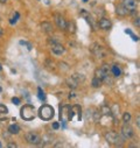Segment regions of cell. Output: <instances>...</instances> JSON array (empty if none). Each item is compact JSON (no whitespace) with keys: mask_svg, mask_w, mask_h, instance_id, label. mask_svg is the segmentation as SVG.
Masks as SVG:
<instances>
[{"mask_svg":"<svg viewBox=\"0 0 140 148\" xmlns=\"http://www.w3.org/2000/svg\"><path fill=\"white\" fill-rule=\"evenodd\" d=\"M41 28L44 33H51L52 32V25L50 22H47V21L41 24Z\"/></svg>","mask_w":140,"mask_h":148,"instance_id":"17","label":"cell"},{"mask_svg":"<svg viewBox=\"0 0 140 148\" xmlns=\"http://www.w3.org/2000/svg\"><path fill=\"white\" fill-rule=\"evenodd\" d=\"M55 22H56V25H57V27H59V28H61V29H65L67 21L64 20V17H63L62 15H59V14H56V15H55Z\"/></svg>","mask_w":140,"mask_h":148,"instance_id":"13","label":"cell"},{"mask_svg":"<svg viewBox=\"0 0 140 148\" xmlns=\"http://www.w3.org/2000/svg\"><path fill=\"white\" fill-rule=\"evenodd\" d=\"M134 25H135L137 27H139V25H140V24H139V16H137V19L134 20Z\"/></svg>","mask_w":140,"mask_h":148,"instance_id":"29","label":"cell"},{"mask_svg":"<svg viewBox=\"0 0 140 148\" xmlns=\"http://www.w3.org/2000/svg\"><path fill=\"white\" fill-rule=\"evenodd\" d=\"M65 29H67V30H68L69 33H75V32H76V26H75V22H74V21L67 22Z\"/></svg>","mask_w":140,"mask_h":148,"instance_id":"19","label":"cell"},{"mask_svg":"<svg viewBox=\"0 0 140 148\" xmlns=\"http://www.w3.org/2000/svg\"><path fill=\"white\" fill-rule=\"evenodd\" d=\"M20 44H21V46H25L28 50H32V48H33V46H32L29 42H26V41H20Z\"/></svg>","mask_w":140,"mask_h":148,"instance_id":"24","label":"cell"},{"mask_svg":"<svg viewBox=\"0 0 140 148\" xmlns=\"http://www.w3.org/2000/svg\"><path fill=\"white\" fill-rule=\"evenodd\" d=\"M1 35H3V28L0 27V38H1Z\"/></svg>","mask_w":140,"mask_h":148,"instance_id":"33","label":"cell"},{"mask_svg":"<svg viewBox=\"0 0 140 148\" xmlns=\"http://www.w3.org/2000/svg\"><path fill=\"white\" fill-rule=\"evenodd\" d=\"M51 51H52V54H55V55H57V56H61V55L64 52V47L61 44V43H59V42H55V43H52L51 44Z\"/></svg>","mask_w":140,"mask_h":148,"instance_id":"10","label":"cell"},{"mask_svg":"<svg viewBox=\"0 0 140 148\" xmlns=\"http://www.w3.org/2000/svg\"><path fill=\"white\" fill-rule=\"evenodd\" d=\"M25 138H26V141L30 145H40L41 143V137L35 132H28L25 135Z\"/></svg>","mask_w":140,"mask_h":148,"instance_id":"5","label":"cell"},{"mask_svg":"<svg viewBox=\"0 0 140 148\" xmlns=\"http://www.w3.org/2000/svg\"><path fill=\"white\" fill-rule=\"evenodd\" d=\"M122 5H124V7L129 12H133L138 7V3L135 1V0H124V1H122Z\"/></svg>","mask_w":140,"mask_h":148,"instance_id":"11","label":"cell"},{"mask_svg":"<svg viewBox=\"0 0 140 148\" xmlns=\"http://www.w3.org/2000/svg\"><path fill=\"white\" fill-rule=\"evenodd\" d=\"M125 33H126V34H129V35H131V34H132L131 29H125Z\"/></svg>","mask_w":140,"mask_h":148,"instance_id":"30","label":"cell"},{"mask_svg":"<svg viewBox=\"0 0 140 148\" xmlns=\"http://www.w3.org/2000/svg\"><path fill=\"white\" fill-rule=\"evenodd\" d=\"M121 134H122V137H124V139H130V138H132V137L134 135L133 128H132L127 122H125L124 126L121 127Z\"/></svg>","mask_w":140,"mask_h":148,"instance_id":"9","label":"cell"},{"mask_svg":"<svg viewBox=\"0 0 140 148\" xmlns=\"http://www.w3.org/2000/svg\"><path fill=\"white\" fill-rule=\"evenodd\" d=\"M105 139H106V141L111 145H116V146H121L122 142H124V139H122L117 132H109L106 135H105Z\"/></svg>","mask_w":140,"mask_h":148,"instance_id":"3","label":"cell"},{"mask_svg":"<svg viewBox=\"0 0 140 148\" xmlns=\"http://www.w3.org/2000/svg\"><path fill=\"white\" fill-rule=\"evenodd\" d=\"M0 92H1V87H0Z\"/></svg>","mask_w":140,"mask_h":148,"instance_id":"37","label":"cell"},{"mask_svg":"<svg viewBox=\"0 0 140 148\" xmlns=\"http://www.w3.org/2000/svg\"><path fill=\"white\" fill-rule=\"evenodd\" d=\"M8 132L11 133V134H18L20 132V127L18 126L16 124H13V125H11L9 127H8Z\"/></svg>","mask_w":140,"mask_h":148,"instance_id":"18","label":"cell"},{"mask_svg":"<svg viewBox=\"0 0 140 148\" xmlns=\"http://www.w3.org/2000/svg\"><path fill=\"white\" fill-rule=\"evenodd\" d=\"M38 92H39V99H40V100H46V94H44V91H43L41 87H39V89H38Z\"/></svg>","mask_w":140,"mask_h":148,"instance_id":"22","label":"cell"},{"mask_svg":"<svg viewBox=\"0 0 140 148\" xmlns=\"http://www.w3.org/2000/svg\"><path fill=\"white\" fill-rule=\"evenodd\" d=\"M116 12H117V14L120 15V16H125V15H127V14L130 13V12L124 7V5H118L117 8H116Z\"/></svg>","mask_w":140,"mask_h":148,"instance_id":"15","label":"cell"},{"mask_svg":"<svg viewBox=\"0 0 140 148\" xmlns=\"http://www.w3.org/2000/svg\"><path fill=\"white\" fill-rule=\"evenodd\" d=\"M140 117H137V126H140Z\"/></svg>","mask_w":140,"mask_h":148,"instance_id":"31","label":"cell"},{"mask_svg":"<svg viewBox=\"0 0 140 148\" xmlns=\"http://www.w3.org/2000/svg\"><path fill=\"white\" fill-rule=\"evenodd\" d=\"M8 147H16V145H15V143H9Z\"/></svg>","mask_w":140,"mask_h":148,"instance_id":"32","label":"cell"},{"mask_svg":"<svg viewBox=\"0 0 140 148\" xmlns=\"http://www.w3.org/2000/svg\"><path fill=\"white\" fill-rule=\"evenodd\" d=\"M131 36H132V40H133V41H135V42H137V41H139V38H138L137 35H133V34H131Z\"/></svg>","mask_w":140,"mask_h":148,"instance_id":"27","label":"cell"},{"mask_svg":"<svg viewBox=\"0 0 140 148\" xmlns=\"http://www.w3.org/2000/svg\"><path fill=\"white\" fill-rule=\"evenodd\" d=\"M8 114V108L5 105L0 104V120H5Z\"/></svg>","mask_w":140,"mask_h":148,"instance_id":"16","label":"cell"},{"mask_svg":"<svg viewBox=\"0 0 140 148\" xmlns=\"http://www.w3.org/2000/svg\"><path fill=\"white\" fill-rule=\"evenodd\" d=\"M69 111H70L69 105H62L60 107V119L63 124H67L69 121Z\"/></svg>","mask_w":140,"mask_h":148,"instance_id":"8","label":"cell"},{"mask_svg":"<svg viewBox=\"0 0 140 148\" xmlns=\"http://www.w3.org/2000/svg\"><path fill=\"white\" fill-rule=\"evenodd\" d=\"M12 103L15 104V105H19V104H20V99L16 98V97H13V98H12Z\"/></svg>","mask_w":140,"mask_h":148,"instance_id":"26","label":"cell"},{"mask_svg":"<svg viewBox=\"0 0 140 148\" xmlns=\"http://www.w3.org/2000/svg\"><path fill=\"white\" fill-rule=\"evenodd\" d=\"M122 119H124V121H125V122H129V121H130V119H131V114H130L129 112L124 113V116H122Z\"/></svg>","mask_w":140,"mask_h":148,"instance_id":"25","label":"cell"},{"mask_svg":"<svg viewBox=\"0 0 140 148\" xmlns=\"http://www.w3.org/2000/svg\"><path fill=\"white\" fill-rule=\"evenodd\" d=\"M91 84H92L94 87H99V86L102 85V81H100L98 77H95V78L92 79V83H91Z\"/></svg>","mask_w":140,"mask_h":148,"instance_id":"21","label":"cell"},{"mask_svg":"<svg viewBox=\"0 0 140 148\" xmlns=\"http://www.w3.org/2000/svg\"><path fill=\"white\" fill-rule=\"evenodd\" d=\"M39 117L42 120H50L54 117V108L49 105H42L39 108Z\"/></svg>","mask_w":140,"mask_h":148,"instance_id":"1","label":"cell"},{"mask_svg":"<svg viewBox=\"0 0 140 148\" xmlns=\"http://www.w3.org/2000/svg\"><path fill=\"white\" fill-rule=\"evenodd\" d=\"M110 72H111L110 67H109L108 64H104V65H102L100 69H98V70L96 71V77H98L100 81H103L105 77L110 76Z\"/></svg>","mask_w":140,"mask_h":148,"instance_id":"6","label":"cell"},{"mask_svg":"<svg viewBox=\"0 0 140 148\" xmlns=\"http://www.w3.org/2000/svg\"><path fill=\"white\" fill-rule=\"evenodd\" d=\"M0 3H1V4H5V3H7V0H0Z\"/></svg>","mask_w":140,"mask_h":148,"instance_id":"34","label":"cell"},{"mask_svg":"<svg viewBox=\"0 0 140 148\" xmlns=\"http://www.w3.org/2000/svg\"><path fill=\"white\" fill-rule=\"evenodd\" d=\"M1 69H3V67H1V65H0V70H1Z\"/></svg>","mask_w":140,"mask_h":148,"instance_id":"36","label":"cell"},{"mask_svg":"<svg viewBox=\"0 0 140 148\" xmlns=\"http://www.w3.org/2000/svg\"><path fill=\"white\" fill-rule=\"evenodd\" d=\"M77 116V120L79 121L82 119V108L79 105H74L70 106V111H69V121L74 119V116Z\"/></svg>","mask_w":140,"mask_h":148,"instance_id":"7","label":"cell"},{"mask_svg":"<svg viewBox=\"0 0 140 148\" xmlns=\"http://www.w3.org/2000/svg\"><path fill=\"white\" fill-rule=\"evenodd\" d=\"M19 16H20V14L16 12V13L14 14V16H13L12 19L9 20V24H11V25H15V24H16V21H18V19H19Z\"/></svg>","mask_w":140,"mask_h":148,"instance_id":"23","label":"cell"},{"mask_svg":"<svg viewBox=\"0 0 140 148\" xmlns=\"http://www.w3.org/2000/svg\"><path fill=\"white\" fill-rule=\"evenodd\" d=\"M60 127V124L59 122H54V124H52V128H54V129H57Z\"/></svg>","mask_w":140,"mask_h":148,"instance_id":"28","label":"cell"},{"mask_svg":"<svg viewBox=\"0 0 140 148\" xmlns=\"http://www.w3.org/2000/svg\"><path fill=\"white\" fill-rule=\"evenodd\" d=\"M91 51L94 52L95 56L99 57V59H104L105 56H106V50H105L104 47H102L100 44L98 43H94L91 46Z\"/></svg>","mask_w":140,"mask_h":148,"instance_id":"4","label":"cell"},{"mask_svg":"<svg viewBox=\"0 0 140 148\" xmlns=\"http://www.w3.org/2000/svg\"><path fill=\"white\" fill-rule=\"evenodd\" d=\"M99 27L102 28V29H104V30H108V29H110L111 28V21L109 20V19H106V17H102V19L99 20Z\"/></svg>","mask_w":140,"mask_h":148,"instance_id":"14","label":"cell"},{"mask_svg":"<svg viewBox=\"0 0 140 148\" xmlns=\"http://www.w3.org/2000/svg\"><path fill=\"white\" fill-rule=\"evenodd\" d=\"M0 147H1V143H0Z\"/></svg>","mask_w":140,"mask_h":148,"instance_id":"38","label":"cell"},{"mask_svg":"<svg viewBox=\"0 0 140 148\" xmlns=\"http://www.w3.org/2000/svg\"><path fill=\"white\" fill-rule=\"evenodd\" d=\"M83 1H84V3H88V0H83Z\"/></svg>","mask_w":140,"mask_h":148,"instance_id":"35","label":"cell"},{"mask_svg":"<svg viewBox=\"0 0 140 148\" xmlns=\"http://www.w3.org/2000/svg\"><path fill=\"white\" fill-rule=\"evenodd\" d=\"M67 83H68V86H69V87L75 89V87L78 85V83H79L78 75H74V76H71V77H70V78L67 81Z\"/></svg>","mask_w":140,"mask_h":148,"instance_id":"12","label":"cell"},{"mask_svg":"<svg viewBox=\"0 0 140 148\" xmlns=\"http://www.w3.org/2000/svg\"><path fill=\"white\" fill-rule=\"evenodd\" d=\"M111 72H112V75H113L114 77H119L120 73H121V70H120V68H119L118 65H113V67L111 68Z\"/></svg>","mask_w":140,"mask_h":148,"instance_id":"20","label":"cell"},{"mask_svg":"<svg viewBox=\"0 0 140 148\" xmlns=\"http://www.w3.org/2000/svg\"><path fill=\"white\" fill-rule=\"evenodd\" d=\"M20 116L24 120H33L35 114H34V106L33 105H24V107H21L20 111Z\"/></svg>","mask_w":140,"mask_h":148,"instance_id":"2","label":"cell"}]
</instances>
